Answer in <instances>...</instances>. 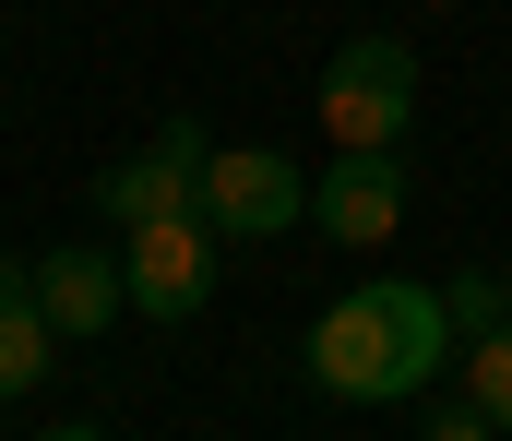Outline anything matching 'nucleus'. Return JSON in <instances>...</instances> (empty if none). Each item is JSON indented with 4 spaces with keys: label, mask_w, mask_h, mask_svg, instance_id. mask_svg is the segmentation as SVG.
I'll use <instances>...</instances> for the list:
<instances>
[{
    "label": "nucleus",
    "mask_w": 512,
    "mask_h": 441,
    "mask_svg": "<svg viewBox=\"0 0 512 441\" xmlns=\"http://www.w3.org/2000/svg\"><path fill=\"white\" fill-rule=\"evenodd\" d=\"M131 310L143 322H191L203 298H215V263H227V227L191 203V215H155V227H131Z\"/></svg>",
    "instance_id": "3"
},
{
    "label": "nucleus",
    "mask_w": 512,
    "mask_h": 441,
    "mask_svg": "<svg viewBox=\"0 0 512 441\" xmlns=\"http://www.w3.org/2000/svg\"><path fill=\"white\" fill-rule=\"evenodd\" d=\"M310 215H322V239L382 251L393 227H405V144L393 155H334V167L310 179Z\"/></svg>",
    "instance_id": "6"
},
{
    "label": "nucleus",
    "mask_w": 512,
    "mask_h": 441,
    "mask_svg": "<svg viewBox=\"0 0 512 441\" xmlns=\"http://www.w3.org/2000/svg\"><path fill=\"white\" fill-rule=\"evenodd\" d=\"M453 334H489V322H512V275H489V263H477V275H453Z\"/></svg>",
    "instance_id": "10"
},
{
    "label": "nucleus",
    "mask_w": 512,
    "mask_h": 441,
    "mask_svg": "<svg viewBox=\"0 0 512 441\" xmlns=\"http://www.w3.org/2000/svg\"><path fill=\"white\" fill-rule=\"evenodd\" d=\"M48 346H60V322L36 298V263H0V406H24L48 382Z\"/></svg>",
    "instance_id": "8"
},
{
    "label": "nucleus",
    "mask_w": 512,
    "mask_h": 441,
    "mask_svg": "<svg viewBox=\"0 0 512 441\" xmlns=\"http://www.w3.org/2000/svg\"><path fill=\"white\" fill-rule=\"evenodd\" d=\"M203 215L227 239H286V227H310V167H286L274 144H239L203 167Z\"/></svg>",
    "instance_id": "5"
},
{
    "label": "nucleus",
    "mask_w": 512,
    "mask_h": 441,
    "mask_svg": "<svg viewBox=\"0 0 512 441\" xmlns=\"http://www.w3.org/2000/svg\"><path fill=\"white\" fill-rule=\"evenodd\" d=\"M429 12H453V0H429Z\"/></svg>",
    "instance_id": "12"
},
{
    "label": "nucleus",
    "mask_w": 512,
    "mask_h": 441,
    "mask_svg": "<svg viewBox=\"0 0 512 441\" xmlns=\"http://www.w3.org/2000/svg\"><path fill=\"white\" fill-rule=\"evenodd\" d=\"M203 167H215L203 120H167L155 144H131L120 167L96 179V215H108V227H155V215H191V203H203Z\"/></svg>",
    "instance_id": "4"
},
{
    "label": "nucleus",
    "mask_w": 512,
    "mask_h": 441,
    "mask_svg": "<svg viewBox=\"0 0 512 441\" xmlns=\"http://www.w3.org/2000/svg\"><path fill=\"white\" fill-rule=\"evenodd\" d=\"M453 382H465V394L512 430V322H489V334H465V346H453Z\"/></svg>",
    "instance_id": "9"
},
{
    "label": "nucleus",
    "mask_w": 512,
    "mask_h": 441,
    "mask_svg": "<svg viewBox=\"0 0 512 441\" xmlns=\"http://www.w3.org/2000/svg\"><path fill=\"white\" fill-rule=\"evenodd\" d=\"M36 298H48L60 346H96V334L131 310V263L120 251H36Z\"/></svg>",
    "instance_id": "7"
},
{
    "label": "nucleus",
    "mask_w": 512,
    "mask_h": 441,
    "mask_svg": "<svg viewBox=\"0 0 512 441\" xmlns=\"http://www.w3.org/2000/svg\"><path fill=\"white\" fill-rule=\"evenodd\" d=\"M322 144L334 155L417 144V48H405V36H346V48L322 60Z\"/></svg>",
    "instance_id": "2"
},
{
    "label": "nucleus",
    "mask_w": 512,
    "mask_h": 441,
    "mask_svg": "<svg viewBox=\"0 0 512 441\" xmlns=\"http://www.w3.org/2000/svg\"><path fill=\"white\" fill-rule=\"evenodd\" d=\"M453 370V298L417 275H358L310 322V382L334 406H417Z\"/></svg>",
    "instance_id": "1"
},
{
    "label": "nucleus",
    "mask_w": 512,
    "mask_h": 441,
    "mask_svg": "<svg viewBox=\"0 0 512 441\" xmlns=\"http://www.w3.org/2000/svg\"><path fill=\"white\" fill-rule=\"evenodd\" d=\"M417 430H429V441H489L501 418H489V406H477V394L453 382V394H429V406H417Z\"/></svg>",
    "instance_id": "11"
}]
</instances>
